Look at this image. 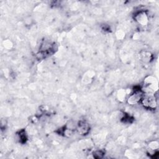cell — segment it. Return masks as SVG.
Returning a JSON list of instances; mask_svg holds the SVG:
<instances>
[{"label":"cell","mask_w":159,"mask_h":159,"mask_svg":"<svg viewBox=\"0 0 159 159\" xmlns=\"http://www.w3.org/2000/svg\"><path fill=\"white\" fill-rule=\"evenodd\" d=\"M140 101L142 104L147 108L154 109L157 106L156 98L152 94L148 93L143 94Z\"/></svg>","instance_id":"obj_1"},{"label":"cell","mask_w":159,"mask_h":159,"mask_svg":"<svg viewBox=\"0 0 159 159\" xmlns=\"http://www.w3.org/2000/svg\"><path fill=\"white\" fill-rule=\"evenodd\" d=\"M142 96L143 94L140 89L138 91H135L128 98V103H129L130 104H135L141 100Z\"/></svg>","instance_id":"obj_2"},{"label":"cell","mask_w":159,"mask_h":159,"mask_svg":"<svg viewBox=\"0 0 159 159\" xmlns=\"http://www.w3.org/2000/svg\"><path fill=\"white\" fill-rule=\"evenodd\" d=\"M78 130L82 135H85L89 130V125L84 121H80L78 124Z\"/></svg>","instance_id":"obj_3"},{"label":"cell","mask_w":159,"mask_h":159,"mask_svg":"<svg viewBox=\"0 0 159 159\" xmlns=\"http://www.w3.org/2000/svg\"><path fill=\"white\" fill-rule=\"evenodd\" d=\"M104 153L102 150H96L93 152V156L96 158H101L104 156Z\"/></svg>","instance_id":"obj_4"}]
</instances>
